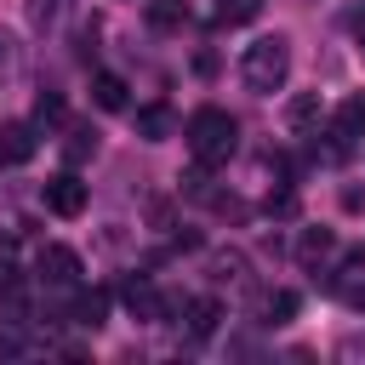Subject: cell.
<instances>
[{
    "mask_svg": "<svg viewBox=\"0 0 365 365\" xmlns=\"http://www.w3.org/2000/svg\"><path fill=\"white\" fill-rule=\"evenodd\" d=\"M188 154H194V165H228L234 160V148H240V125H234V114H222V108H200L194 120H188Z\"/></svg>",
    "mask_w": 365,
    "mask_h": 365,
    "instance_id": "1",
    "label": "cell"
},
{
    "mask_svg": "<svg viewBox=\"0 0 365 365\" xmlns=\"http://www.w3.org/2000/svg\"><path fill=\"white\" fill-rule=\"evenodd\" d=\"M285 74H291V40H285V34H262V40L245 46V57H240V80H245L257 97L279 91Z\"/></svg>",
    "mask_w": 365,
    "mask_h": 365,
    "instance_id": "2",
    "label": "cell"
},
{
    "mask_svg": "<svg viewBox=\"0 0 365 365\" xmlns=\"http://www.w3.org/2000/svg\"><path fill=\"white\" fill-rule=\"evenodd\" d=\"M365 137V97H342L331 114V154H354V143Z\"/></svg>",
    "mask_w": 365,
    "mask_h": 365,
    "instance_id": "3",
    "label": "cell"
},
{
    "mask_svg": "<svg viewBox=\"0 0 365 365\" xmlns=\"http://www.w3.org/2000/svg\"><path fill=\"white\" fill-rule=\"evenodd\" d=\"M40 200H46L51 217H80V211H86V182H80L74 171H57V177H46Z\"/></svg>",
    "mask_w": 365,
    "mask_h": 365,
    "instance_id": "4",
    "label": "cell"
},
{
    "mask_svg": "<svg viewBox=\"0 0 365 365\" xmlns=\"http://www.w3.org/2000/svg\"><path fill=\"white\" fill-rule=\"evenodd\" d=\"M34 268H40L46 285H80V257H74L68 245H40Z\"/></svg>",
    "mask_w": 365,
    "mask_h": 365,
    "instance_id": "5",
    "label": "cell"
},
{
    "mask_svg": "<svg viewBox=\"0 0 365 365\" xmlns=\"http://www.w3.org/2000/svg\"><path fill=\"white\" fill-rule=\"evenodd\" d=\"M331 257H336V234H331V228H302V240H297V262H302L308 274H325Z\"/></svg>",
    "mask_w": 365,
    "mask_h": 365,
    "instance_id": "6",
    "label": "cell"
},
{
    "mask_svg": "<svg viewBox=\"0 0 365 365\" xmlns=\"http://www.w3.org/2000/svg\"><path fill=\"white\" fill-rule=\"evenodd\" d=\"M125 308H131L137 319H148V325H160V319L171 314V302H165L148 279H131V285H125Z\"/></svg>",
    "mask_w": 365,
    "mask_h": 365,
    "instance_id": "7",
    "label": "cell"
},
{
    "mask_svg": "<svg viewBox=\"0 0 365 365\" xmlns=\"http://www.w3.org/2000/svg\"><path fill=\"white\" fill-rule=\"evenodd\" d=\"M29 154H34V125L6 120V125H0V165H23Z\"/></svg>",
    "mask_w": 365,
    "mask_h": 365,
    "instance_id": "8",
    "label": "cell"
},
{
    "mask_svg": "<svg viewBox=\"0 0 365 365\" xmlns=\"http://www.w3.org/2000/svg\"><path fill=\"white\" fill-rule=\"evenodd\" d=\"M331 291L348 302V308H365V257H354V262H342L336 274H331Z\"/></svg>",
    "mask_w": 365,
    "mask_h": 365,
    "instance_id": "9",
    "label": "cell"
},
{
    "mask_svg": "<svg viewBox=\"0 0 365 365\" xmlns=\"http://www.w3.org/2000/svg\"><path fill=\"white\" fill-rule=\"evenodd\" d=\"M177 131V114L165 108V103H148V108H137V137H148V143H165Z\"/></svg>",
    "mask_w": 365,
    "mask_h": 365,
    "instance_id": "10",
    "label": "cell"
},
{
    "mask_svg": "<svg viewBox=\"0 0 365 365\" xmlns=\"http://www.w3.org/2000/svg\"><path fill=\"white\" fill-rule=\"evenodd\" d=\"M319 114H325V108H319V91H297V97L285 103V125H291V131H314Z\"/></svg>",
    "mask_w": 365,
    "mask_h": 365,
    "instance_id": "11",
    "label": "cell"
},
{
    "mask_svg": "<svg viewBox=\"0 0 365 365\" xmlns=\"http://www.w3.org/2000/svg\"><path fill=\"white\" fill-rule=\"evenodd\" d=\"M182 314H188V331H194V336H211V331H217V319H222V308H217L211 297L182 302Z\"/></svg>",
    "mask_w": 365,
    "mask_h": 365,
    "instance_id": "12",
    "label": "cell"
},
{
    "mask_svg": "<svg viewBox=\"0 0 365 365\" xmlns=\"http://www.w3.org/2000/svg\"><path fill=\"white\" fill-rule=\"evenodd\" d=\"M91 103L108 108V114L125 108V80H120V74H97V80H91Z\"/></svg>",
    "mask_w": 365,
    "mask_h": 365,
    "instance_id": "13",
    "label": "cell"
},
{
    "mask_svg": "<svg viewBox=\"0 0 365 365\" xmlns=\"http://www.w3.org/2000/svg\"><path fill=\"white\" fill-rule=\"evenodd\" d=\"M257 11H262V0H217V23H228V29L257 23Z\"/></svg>",
    "mask_w": 365,
    "mask_h": 365,
    "instance_id": "14",
    "label": "cell"
},
{
    "mask_svg": "<svg viewBox=\"0 0 365 365\" xmlns=\"http://www.w3.org/2000/svg\"><path fill=\"white\" fill-rule=\"evenodd\" d=\"M63 154H68V165H80V160H91V154H97V131H86V125H74V131H68V143H63Z\"/></svg>",
    "mask_w": 365,
    "mask_h": 365,
    "instance_id": "15",
    "label": "cell"
},
{
    "mask_svg": "<svg viewBox=\"0 0 365 365\" xmlns=\"http://www.w3.org/2000/svg\"><path fill=\"white\" fill-rule=\"evenodd\" d=\"M74 314H80V325H86V331H97V325H103V314H108V297H103V291H86V297L74 302Z\"/></svg>",
    "mask_w": 365,
    "mask_h": 365,
    "instance_id": "16",
    "label": "cell"
},
{
    "mask_svg": "<svg viewBox=\"0 0 365 365\" xmlns=\"http://www.w3.org/2000/svg\"><path fill=\"white\" fill-rule=\"evenodd\" d=\"M262 314H268V319H274V325H285V319H291V314H297V291H274V297H268V302H262Z\"/></svg>",
    "mask_w": 365,
    "mask_h": 365,
    "instance_id": "17",
    "label": "cell"
},
{
    "mask_svg": "<svg viewBox=\"0 0 365 365\" xmlns=\"http://www.w3.org/2000/svg\"><path fill=\"white\" fill-rule=\"evenodd\" d=\"M63 11V0H29V29H51Z\"/></svg>",
    "mask_w": 365,
    "mask_h": 365,
    "instance_id": "18",
    "label": "cell"
},
{
    "mask_svg": "<svg viewBox=\"0 0 365 365\" xmlns=\"http://www.w3.org/2000/svg\"><path fill=\"white\" fill-rule=\"evenodd\" d=\"M217 279H245V257L240 251H222L217 257Z\"/></svg>",
    "mask_w": 365,
    "mask_h": 365,
    "instance_id": "19",
    "label": "cell"
},
{
    "mask_svg": "<svg viewBox=\"0 0 365 365\" xmlns=\"http://www.w3.org/2000/svg\"><path fill=\"white\" fill-rule=\"evenodd\" d=\"M34 120H40V125L63 120V97H40V103H34Z\"/></svg>",
    "mask_w": 365,
    "mask_h": 365,
    "instance_id": "20",
    "label": "cell"
},
{
    "mask_svg": "<svg viewBox=\"0 0 365 365\" xmlns=\"http://www.w3.org/2000/svg\"><path fill=\"white\" fill-rule=\"evenodd\" d=\"M268 211H279V217H291V211H297V194H268Z\"/></svg>",
    "mask_w": 365,
    "mask_h": 365,
    "instance_id": "21",
    "label": "cell"
},
{
    "mask_svg": "<svg viewBox=\"0 0 365 365\" xmlns=\"http://www.w3.org/2000/svg\"><path fill=\"white\" fill-rule=\"evenodd\" d=\"M336 359H365V336H348V342L336 348Z\"/></svg>",
    "mask_w": 365,
    "mask_h": 365,
    "instance_id": "22",
    "label": "cell"
},
{
    "mask_svg": "<svg viewBox=\"0 0 365 365\" xmlns=\"http://www.w3.org/2000/svg\"><path fill=\"white\" fill-rule=\"evenodd\" d=\"M354 34H359V51H365V11L354 17Z\"/></svg>",
    "mask_w": 365,
    "mask_h": 365,
    "instance_id": "23",
    "label": "cell"
}]
</instances>
